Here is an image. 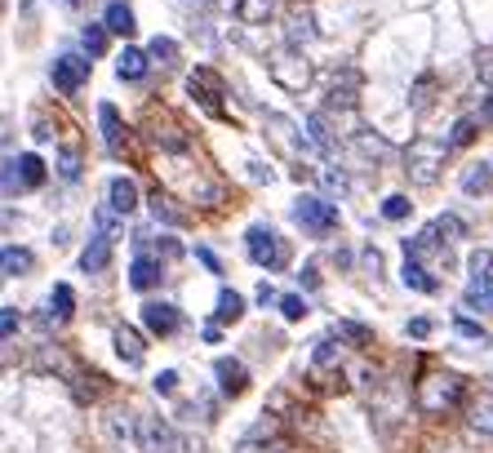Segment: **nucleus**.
I'll return each mask as SVG.
<instances>
[{"instance_id":"79ce46f5","label":"nucleus","mask_w":493,"mask_h":453,"mask_svg":"<svg viewBox=\"0 0 493 453\" xmlns=\"http://www.w3.org/2000/svg\"><path fill=\"white\" fill-rule=\"evenodd\" d=\"M458 333H462V338H471V342H489L484 324H475V320H466V316H458Z\"/></svg>"},{"instance_id":"9d476101","label":"nucleus","mask_w":493,"mask_h":453,"mask_svg":"<svg viewBox=\"0 0 493 453\" xmlns=\"http://www.w3.org/2000/svg\"><path fill=\"white\" fill-rule=\"evenodd\" d=\"M143 324H147V333L169 338V333L183 324V316H178V307H174V302H147V307H143Z\"/></svg>"},{"instance_id":"ea45409f","label":"nucleus","mask_w":493,"mask_h":453,"mask_svg":"<svg viewBox=\"0 0 493 453\" xmlns=\"http://www.w3.org/2000/svg\"><path fill=\"white\" fill-rule=\"evenodd\" d=\"M475 76H480V85L493 94V50H480V59H475Z\"/></svg>"},{"instance_id":"a19ab883","label":"nucleus","mask_w":493,"mask_h":453,"mask_svg":"<svg viewBox=\"0 0 493 453\" xmlns=\"http://www.w3.org/2000/svg\"><path fill=\"white\" fill-rule=\"evenodd\" d=\"M0 333H5V342H14V333H19V311L14 307H0Z\"/></svg>"},{"instance_id":"4468645a","label":"nucleus","mask_w":493,"mask_h":453,"mask_svg":"<svg viewBox=\"0 0 493 453\" xmlns=\"http://www.w3.org/2000/svg\"><path fill=\"white\" fill-rule=\"evenodd\" d=\"M466 426L480 435H493V391H475L466 404Z\"/></svg>"},{"instance_id":"a878e982","label":"nucleus","mask_w":493,"mask_h":453,"mask_svg":"<svg viewBox=\"0 0 493 453\" xmlns=\"http://www.w3.org/2000/svg\"><path fill=\"white\" fill-rule=\"evenodd\" d=\"M72 311H76V289L72 285H54V293H50V320H72Z\"/></svg>"},{"instance_id":"f704fd0d","label":"nucleus","mask_w":493,"mask_h":453,"mask_svg":"<svg viewBox=\"0 0 493 453\" xmlns=\"http://www.w3.org/2000/svg\"><path fill=\"white\" fill-rule=\"evenodd\" d=\"M475 116H458V125H453V134H449V147H466L471 138H475Z\"/></svg>"},{"instance_id":"9b49d317","label":"nucleus","mask_w":493,"mask_h":453,"mask_svg":"<svg viewBox=\"0 0 493 453\" xmlns=\"http://www.w3.org/2000/svg\"><path fill=\"white\" fill-rule=\"evenodd\" d=\"M116 355H121L129 369H138V364L147 360V342H143V333H138L134 324H116Z\"/></svg>"},{"instance_id":"1a4fd4ad","label":"nucleus","mask_w":493,"mask_h":453,"mask_svg":"<svg viewBox=\"0 0 493 453\" xmlns=\"http://www.w3.org/2000/svg\"><path fill=\"white\" fill-rule=\"evenodd\" d=\"M138 444L143 453H174V426L165 418H138Z\"/></svg>"},{"instance_id":"3c124183","label":"nucleus","mask_w":493,"mask_h":453,"mask_svg":"<svg viewBox=\"0 0 493 453\" xmlns=\"http://www.w3.org/2000/svg\"><path fill=\"white\" fill-rule=\"evenodd\" d=\"M258 302H262V307H267V302H280V293H276V289L262 280V285H258Z\"/></svg>"},{"instance_id":"c756f323","label":"nucleus","mask_w":493,"mask_h":453,"mask_svg":"<svg viewBox=\"0 0 493 453\" xmlns=\"http://www.w3.org/2000/svg\"><path fill=\"white\" fill-rule=\"evenodd\" d=\"M107 27H112L116 36H134V32H138V27H134V10L121 5V0H112V5H107Z\"/></svg>"},{"instance_id":"412c9836","label":"nucleus","mask_w":493,"mask_h":453,"mask_svg":"<svg viewBox=\"0 0 493 453\" xmlns=\"http://www.w3.org/2000/svg\"><path fill=\"white\" fill-rule=\"evenodd\" d=\"M400 280H404L409 289H418V293H435V289H440V280H435V276H431V271H426L418 258H404V267H400Z\"/></svg>"},{"instance_id":"72a5a7b5","label":"nucleus","mask_w":493,"mask_h":453,"mask_svg":"<svg viewBox=\"0 0 493 453\" xmlns=\"http://www.w3.org/2000/svg\"><path fill=\"white\" fill-rule=\"evenodd\" d=\"M338 360H342V347H333V338H320L316 351H311V364H316V369H329V364H338Z\"/></svg>"},{"instance_id":"4c0bfd02","label":"nucleus","mask_w":493,"mask_h":453,"mask_svg":"<svg viewBox=\"0 0 493 453\" xmlns=\"http://www.w3.org/2000/svg\"><path fill=\"white\" fill-rule=\"evenodd\" d=\"M307 134H311V143H316L320 152H333V138H329V129H325L320 116H307Z\"/></svg>"},{"instance_id":"c85d7f7f","label":"nucleus","mask_w":493,"mask_h":453,"mask_svg":"<svg viewBox=\"0 0 493 453\" xmlns=\"http://www.w3.org/2000/svg\"><path fill=\"white\" fill-rule=\"evenodd\" d=\"M493 187V169L480 160V165H466V174H462V191L466 196H480V191H489Z\"/></svg>"},{"instance_id":"dca6fc26","label":"nucleus","mask_w":493,"mask_h":453,"mask_svg":"<svg viewBox=\"0 0 493 453\" xmlns=\"http://www.w3.org/2000/svg\"><path fill=\"white\" fill-rule=\"evenodd\" d=\"M147 72H152V54H147V50H121V59H116V76H121V81L134 85V81H143Z\"/></svg>"},{"instance_id":"603ef678","label":"nucleus","mask_w":493,"mask_h":453,"mask_svg":"<svg viewBox=\"0 0 493 453\" xmlns=\"http://www.w3.org/2000/svg\"><path fill=\"white\" fill-rule=\"evenodd\" d=\"M409 333H413V338H426V333H431V320H422V316L409 320Z\"/></svg>"},{"instance_id":"4d7b16f0","label":"nucleus","mask_w":493,"mask_h":453,"mask_svg":"<svg viewBox=\"0 0 493 453\" xmlns=\"http://www.w3.org/2000/svg\"><path fill=\"white\" fill-rule=\"evenodd\" d=\"M67 5H81V0H67Z\"/></svg>"},{"instance_id":"5fc2aeb1","label":"nucleus","mask_w":493,"mask_h":453,"mask_svg":"<svg viewBox=\"0 0 493 453\" xmlns=\"http://www.w3.org/2000/svg\"><path fill=\"white\" fill-rule=\"evenodd\" d=\"M364 267L378 271V267H382V254H378V249H364Z\"/></svg>"},{"instance_id":"0eeeda50","label":"nucleus","mask_w":493,"mask_h":453,"mask_svg":"<svg viewBox=\"0 0 493 453\" xmlns=\"http://www.w3.org/2000/svg\"><path fill=\"white\" fill-rule=\"evenodd\" d=\"M187 94L209 112V116H223V98H227V85H223V76L214 72V67H196L192 76H187Z\"/></svg>"},{"instance_id":"09e8293b","label":"nucleus","mask_w":493,"mask_h":453,"mask_svg":"<svg viewBox=\"0 0 493 453\" xmlns=\"http://www.w3.org/2000/svg\"><path fill=\"white\" fill-rule=\"evenodd\" d=\"M475 121H480V125H493V98H484V103L475 107Z\"/></svg>"},{"instance_id":"37998d69","label":"nucleus","mask_w":493,"mask_h":453,"mask_svg":"<svg viewBox=\"0 0 493 453\" xmlns=\"http://www.w3.org/2000/svg\"><path fill=\"white\" fill-rule=\"evenodd\" d=\"M471 276H493V249L471 254Z\"/></svg>"},{"instance_id":"49530a36","label":"nucleus","mask_w":493,"mask_h":453,"mask_svg":"<svg viewBox=\"0 0 493 453\" xmlns=\"http://www.w3.org/2000/svg\"><path fill=\"white\" fill-rule=\"evenodd\" d=\"M249 453H298L293 444H285V440H271V444H262V449H249Z\"/></svg>"},{"instance_id":"423d86ee","label":"nucleus","mask_w":493,"mask_h":453,"mask_svg":"<svg viewBox=\"0 0 493 453\" xmlns=\"http://www.w3.org/2000/svg\"><path fill=\"white\" fill-rule=\"evenodd\" d=\"M293 223H298L302 231H311V236H329V231H338V205L316 200V196H302V200L293 205Z\"/></svg>"},{"instance_id":"ddd939ff","label":"nucleus","mask_w":493,"mask_h":453,"mask_svg":"<svg viewBox=\"0 0 493 453\" xmlns=\"http://www.w3.org/2000/svg\"><path fill=\"white\" fill-rule=\"evenodd\" d=\"M356 94H360V72L342 67L329 85V107H356Z\"/></svg>"},{"instance_id":"bb28decb","label":"nucleus","mask_w":493,"mask_h":453,"mask_svg":"<svg viewBox=\"0 0 493 453\" xmlns=\"http://www.w3.org/2000/svg\"><path fill=\"white\" fill-rule=\"evenodd\" d=\"M147 54H152V67H160V72L178 67V41H169V36H156L147 45Z\"/></svg>"},{"instance_id":"c03bdc74","label":"nucleus","mask_w":493,"mask_h":453,"mask_svg":"<svg viewBox=\"0 0 493 453\" xmlns=\"http://www.w3.org/2000/svg\"><path fill=\"white\" fill-rule=\"evenodd\" d=\"M156 391H160V395H174V391H178V373H174V369L156 373Z\"/></svg>"},{"instance_id":"f8f14e48","label":"nucleus","mask_w":493,"mask_h":453,"mask_svg":"<svg viewBox=\"0 0 493 453\" xmlns=\"http://www.w3.org/2000/svg\"><path fill=\"white\" fill-rule=\"evenodd\" d=\"M214 373H218L223 395H240V391L249 387V369H245L240 360H231V355H218V360H214Z\"/></svg>"},{"instance_id":"7c9ffc66","label":"nucleus","mask_w":493,"mask_h":453,"mask_svg":"<svg viewBox=\"0 0 493 453\" xmlns=\"http://www.w3.org/2000/svg\"><path fill=\"white\" fill-rule=\"evenodd\" d=\"M107 32H112L107 23H103V27H98V23H90V27L81 32V45H85V54H90V59L107 54Z\"/></svg>"},{"instance_id":"aec40b11","label":"nucleus","mask_w":493,"mask_h":453,"mask_svg":"<svg viewBox=\"0 0 493 453\" xmlns=\"http://www.w3.org/2000/svg\"><path fill=\"white\" fill-rule=\"evenodd\" d=\"M107 258H112V236H103V231H98V236L85 245V254H81V267H85L90 276H98V271L107 267Z\"/></svg>"},{"instance_id":"a211bd4d","label":"nucleus","mask_w":493,"mask_h":453,"mask_svg":"<svg viewBox=\"0 0 493 453\" xmlns=\"http://www.w3.org/2000/svg\"><path fill=\"white\" fill-rule=\"evenodd\" d=\"M129 285H134V289H156V285H160V262H156L147 249H138V258H134V267H129Z\"/></svg>"},{"instance_id":"39448f33","label":"nucleus","mask_w":493,"mask_h":453,"mask_svg":"<svg viewBox=\"0 0 493 453\" xmlns=\"http://www.w3.org/2000/svg\"><path fill=\"white\" fill-rule=\"evenodd\" d=\"M271 81L280 85V90H289V94H302L307 85H311V63L302 59V50H276L271 54Z\"/></svg>"},{"instance_id":"6ab92c4d","label":"nucleus","mask_w":493,"mask_h":453,"mask_svg":"<svg viewBox=\"0 0 493 453\" xmlns=\"http://www.w3.org/2000/svg\"><path fill=\"white\" fill-rule=\"evenodd\" d=\"M466 311H493V276H471L466 293H462Z\"/></svg>"},{"instance_id":"b1692460","label":"nucleus","mask_w":493,"mask_h":453,"mask_svg":"<svg viewBox=\"0 0 493 453\" xmlns=\"http://www.w3.org/2000/svg\"><path fill=\"white\" fill-rule=\"evenodd\" d=\"M32 262H36L32 249H19V245H5V254H0V271H5L10 280H14V276H27Z\"/></svg>"},{"instance_id":"2eb2a0df","label":"nucleus","mask_w":493,"mask_h":453,"mask_svg":"<svg viewBox=\"0 0 493 453\" xmlns=\"http://www.w3.org/2000/svg\"><path fill=\"white\" fill-rule=\"evenodd\" d=\"M147 205H152V218H156V223H165V227H187V223H192V214H187V209H178V200H174V196H165V191H152V200H147Z\"/></svg>"},{"instance_id":"f3484780","label":"nucleus","mask_w":493,"mask_h":453,"mask_svg":"<svg viewBox=\"0 0 493 453\" xmlns=\"http://www.w3.org/2000/svg\"><path fill=\"white\" fill-rule=\"evenodd\" d=\"M98 129H103V143H107V152L112 156H121V134H125V125H121V112L112 107V103H98Z\"/></svg>"},{"instance_id":"6e6d98bb","label":"nucleus","mask_w":493,"mask_h":453,"mask_svg":"<svg viewBox=\"0 0 493 453\" xmlns=\"http://www.w3.org/2000/svg\"><path fill=\"white\" fill-rule=\"evenodd\" d=\"M50 138H54V129L45 121H36V143H50Z\"/></svg>"},{"instance_id":"864d4df0","label":"nucleus","mask_w":493,"mask_h":453,"mask_svg":"<svg viewBox=\"0 0 493 453\" xmlns=\"http://www.w3.org/2000/svg\"><path fill=\"white\" fill-rule=\"evenodd\" d=\"M325 183H329L333 191H347V174H325Z\"/></svg>"},{"instance_id":"4be33fe9","label":"nucleus","mask_w":493,"mask_h":453,"mask_svg":"<svg viewBox=\"0 0 493 453\" xmlns=\"http://www.w3.org/2000/svg\"><path fill=\"white\" fill-rule=\"evenodd\" d=\"M285 36H289V45H293V50L311 45V41H316V23H311V14H307V10L289 14V27H285Z\"/></svg>"},{"instance_id":"f257e3e1","label":"nucleus","mask_w":493,"mask_h":453,"mask_svg":"<svg viewBox=\"0 0 493 453\" xmlns=\"http://www.w3.org/2000/svg\"><path fill=\"white\" fill-rule=\"evenodd\" d=\"M449 152H453L449 143L413 138V143H409V152H404V174H409L418 187H431V183L440 178V169H444V156H449Z\"/></svg>"},{"instance_id":"58836bf2","label":"nucleus","mask_w":493,"mask_h":453,"mask_svg":"<svg viewBox=\"0 0 493 453\" xmlns=\"http://www.w3.org/2000/svg\"><path fill=\"white\" fill-rule=\"evenodd\" d=\"M276 307H280V316H285V320H302V316H307V302H302L298 293H285Z\"/></svg>"},{"instance_id":"f03ea898","label":"nucleus","mask_w":493,"mask_h":453,"mask_svg":"<svg viewBox=\"0 0 493 453\" xmlns=\"http://www.w3.org/2000/svg\"><path fill=\"white\" fill-rule=\"evenodd\" d=\"M458 400H462V378L458 373H431V378L418 382V409L431 413V418L458 409Z\"/></svg>"},{"instance_id":"6e6552de","label":"nucleus","mask_w":493,"mask_h":453,"mask_svg":"<svg viewBox=\"0 0 493 453\" xmlns=\"http://www.w3.org/2000/svg\"><path fill=\"white\" fill-rule=\"evenodd\" d=\"M85 76H90V63H85L81 54H63V59H54V67H50V81H54L59 94H76V90L85 85Z\"/></svg>"},{"instance_id":"a18cd8bd","label":"nucleus","mask_w":493,"mask_h":453,"mask_svg":"<svg viewBox=\"0 0 493 453\" xmlns=\"http://www.w3.org/2000/svg\"><path fill=\"white\" fill-rule=\"evenodd\" d=\"M298 280H302L307 289H316V285H320V271H316V262H307V267L298 271Z\"/></svg>"},{"instance_id":"13d9d810","label":"nucleus","mask_w":493,"mask_h":453,"mask_svg":"<svg viewBox=\"0 0 493 453\" xmlns=\"http://www.w3.org/2000/svg\"><path fill=\"white\" fill-rule=\"evenodd\" d=\"M200 5H209V0H200Z\"/></svg>"},{"instance_id":"de8ad7c7","label":"nucleus","mask_w":493,"mask_h":453,"mask_svg":"<svg viewBox=\"0 0 493 453\" xmlns=\"http://www.w3.org/2000/svg\"><path fill=\"white\" fill-rule=\"evenodd\" d=\"M156 254H165V258H178L183 249H178V245H174L169 236H160V240H156Z\"/></svg>"},{"instance_id":"2f4dec72","label":"nucleus","mask_w":493,"mask_h":453,"mask_svg":"<svg viewBox=\"0 0 493 453\" xmlns=\"http://www.w3.org/2000/svg\"><path fill=\"white\" fill-rule=\"evenodd\" d=\"M19 174H23V187H41L45 183V160L41 156H19Z\"/></svg>"},{"instance_id":"473e14b6","label":"nucleus","mask_w":493,"mask_h":453,"mask_svg":"<svg viewBox=\"0 0 493 453\" xmlns=\"http://www.w3.org/2000/svg\"><path fill=\"white\" fill-rule=\"evenodd\" d=\"M333 333H338V338H347L351 347H369V342H373V333H369L364 324H356V320H338V324H333Z\"/></svg>"},{"instance_id":"5701e85b","label":"nucleus","mask_w":493,"mask_h":453,"mask_svg":"<svg viewBox=\"0 0 493 453\" xmlns=\"http://www.w3.org/2000/svg\"><path fill=\"white\" fill-rule=\"evenodd\" d=\"M107 196H112V205L121 209V218L138 209V187H134L129 178H112V183H107Z\"/></svg>"},{"instance_id":"7ed1b4c3","label":"nucleus","mask_w":493,"mask_h":453,"mask_svg":"<svg viewBox=\"0 0 493 453\" xmlns=\"http://www.w3.org/2000/svg\"><path fill=\"white\" fill-rule=\"evenodd\" d=\"M143 129H147V138H152L160 152H174V156H178V152H192V134H187V125H183L174 112H165V107H160V112L152 107Z\"/></svg>"},{"instance_id":"cd10ccee","label":"nucleus","mask_w":493,"mask_h":453,"mask_svg":"<svg viewBox=\"0 0 493 453\" xmlns=\"http://www.w3.org/2000/svg\"><path fill=\"white\" fill-rule=\"evenodd\" d=\"M218 324H236L240 316H245V298L236 293V289H218Z\"/></svg>"},{"instance_id":"e433bc0d","label":"nucleus","mask_w":493,"mask_h":453,"mask_svg":"<svg viewBox=\"0 0 493 453\" xmlns=\"http://www.w3.org/2000/svg\"><path fill=\"white\" fill-rule=\"evenodd\" d=\"M409 209H413V205H409V196H387V200H382V218H387V223L409 218Z\"/></svg>"},{"instance_id":"c9c22d12","label":"nucleus","mask_w":493,"mask_h":453,"mask_svg":"<svg viewBox=\"0 0 493 453\" xmlns=\"http://www.w3.org/2000/svg\"><path fill=\"white\" fill-rule=\"evenodd\" d=\"M59 178H63V183H76V178H81V152H76V147L63 152V160H59Z\"/></svg>"},{"instance_id":"8fccbe9b","label":"nucleus","mask_w":493,"mask_h":453,"mask_svg":"<svg viewBox=\"0 0 493 453\" xmlns=\"http://www.w3.org/2000/svg\"><path fill=\"white\" fill-rule=\"evenodd\" d=\"M196 258H200V262H205V267H209V271H214V276H218V271H223V262H218V258H214V254H209V249H196Z\"/></svg>"},{"instance_id":"20e7f679","label":"nucleus","mask_w":493,"mask_h":453,"mask_svg":"<svg viewBox=\"0 0 493 453\" xmlns=\"http://www.w3.org/2000/svg\"><path fill=\"white\" fill-rule=\"evenodd\" d=\"M245 249H249V258H254L262 271H280V267L289 262V245H285L271 227H262V223L245 231Z\"/></svg>"},{"instance_id":"393cba45","label":"nucleus","mask_w":493,"mask_h":453,"mask_svg":"<svg viewBox=\"0 0 493 453\" xmlns=\"http://www.w3.org/2000/svg\"><path fill=\"white\" fill-rule=\"evenodd\" d=\"M276 10V0H236V19L249 23V27H262Z\"/></svg>"}]
</instances>
